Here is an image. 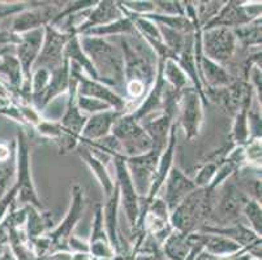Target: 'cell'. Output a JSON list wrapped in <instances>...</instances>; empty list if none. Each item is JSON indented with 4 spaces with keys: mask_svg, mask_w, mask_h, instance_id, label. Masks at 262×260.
I'll list each match as a JSON object with an SVG mask.
<instances>
[{
    "mask_svg": "<svg viewBox=\"0 0 262 260\" xmlns=\"http://www.w3.org/2000/svg\"><path fill=\"white\" fill-rule=\"evenodd\" d=\"M259 17H261V3L243 6L242 2H226L215 17L211 18L201 29V32L215 28H227L233 30L248 25Z\"/></svg>",
    "mask_w": 262,
    "mask_h": 260,
    "instance_id": "cell-8",
    "label": "cell"
},
{
    "mask_svg": "<svg viewBox=\"0 0 262 260\" xmlns=\"http://www.w3.org/2000/svg\"><path fill=\"white\" fill-rule=\"evenodd\" d=\"M201 50L205 57L226 68L236 54L237 39L231 29H209L201 32Z\"/></svg>",
    "mask_w": 262,
    "mask_h": 260,
    "instance_id": "cell-5",
    "label": "cell"
},
{
    "mask_svg": "<svg viewBox=\"0 0 262 260\" xmlns=\"http://www.w3.org/2000/svg\"><path fill=\"white\" fill-rule=\"evenodd\" d=\"M248 112L249 106H244L235 114L232 126V138L236 146H245L249 142V126H248Z\"/></svg>",
    "mask_w": 262,
    "mask_h": 260,
    "instance_id": "cell-30",
    "label": "cell"
},
{
    "mask_svg": "<svg viewBox=\"0 0 262 260\" xmlns=\"http://www.w3.org/2000/svg\"><path fill=\"white\" fill-rule=\"evenodd\" d=\"M124 113L116 112L114 109L99 112L88 117L82 133H81L80 142H97L102 138L111 134L113 126Z\"/></svg>",
    "mask_w": 262,
    "mask_h": 260,
    "instance_id": "cell-17",
    "label": "cell"
},
{
    "mask_svg": "<svg viewBox=\"0 0 262 260\" xmlns=\"http://www.w3.org/2000/svg\"><path fill=\"white\" fill-rule=\"evenodd\" d=\"M194 240L200 242V245L206 247L210 254L222 255V254H233L240 250V245L236 242L222 237L218 234H192Z\"/></svg>",
    "mask_w": 262,
    "mask_h": 260,
    "instance_id": "cell-24",
    "label": "cell"
},
{
    "mask_svg": "<svg viewBox=\"0 0 262 260\" xmlns=\"http://www.w3.org/2000/svg\"><path fill=\"white\" fill-rule=\"evenodd\" d=\"M136 33L135 25L132 20L128 16H123L119 20L114 21L107 25L98 26V28L90 29L88 32L81 35H88V37H99L104 38L107 35H132Z\"/></svg>",
    "mask_w": 262,
    "mask_h": 260,
    "instance_id": "cell-25",
    "label": "cell"
},
{
    "mask_svg": "<svg viewBox=\"0 0 262 260\" xmlns=\"http://www.w3.org/2000/svg\"><path fill=\"white\" fill-rule=\"evenodd\" d=\"M70 81H71V65L70 61L64 60L63 65L56 70L51 72V80L47 85L46 90L38 98H34L32 100V104L38 112H42L49 103L56 98L67 94L70 89Z\"/></svg>",
    "mask_w": 262,
    "mask_h": 260,
    "instance_id": "cell-16",
    "label": "cell"
},
{
    "mask_svg": "<svg viewBox=\"0 0 262 260\" xmlns=\"http://www.w3.org/2000/svg\"><path fill=\"white\" fill-rule=\"evenodd\" d=\"M30 7H32V2L30 3H0V20L12 14H18Z\"/></svg>",
    "mask_w": 262,
    "mask_h": 260,
    "instance_id": "cell-41",
    "label": "cell"
},
{
    "mask_svg": "<svg viewBox=\"0 0 262 260\" xmlns=\"http://www.w3.org/2000/svg\"><path fill=\"white\" fill-rule=\"evenodd\" d=\"M162 75H163V78L167 82V85L176 92H182L183 90L187 89L188 83L190 82L188 76L185 75V72L178 64V61L172 60V59L163 60Z\"/></svg>",
    "mask_w": 262,
    "mask_h": 260,
    "instance_id": "cell-26",
    "label": "cell"
},
{
    "mask_svg": "<svg viewBox=\"0 0 262 260\" xmlns=\"http://www.w3.org/2000/svg\"><path fill=\"white\" fill-rule=\"evenodd\" d=\"M85 208V195L84 190L80 185H75L72 187V197H71V206L66 218L61 221L60 225L49 233L47 238L51 241V243H60L67 241L72 234V230L75 229L76 224L80 221L82 212Z\"/></svg>",
    "mask_w": 262,
    "mask_h": 260,
    "instance_id": "cell-14",
    "label": "cell"
},
{
    "mask_svg": "<svg viewBox=\"0 0 262 260\" xmlns=\"http://www.w3.org/2000/svg\"><path fill=\"white\" fill-rule=\"evenodd\" d=\"M248 126H249V138L261 139V114L257 112H248Z\"/></svg>",
    "mask_w": 262,
    "mask_h": 260,
    "instance_id": "cell-42",
    "label": "cell"
},
{
    "mask_svg": "<svg viewBox=\"0 0 262 260\" xmlns=\"http://www.w3.org/2000/svg\"><path fill=\"white\" fill-rule=\"evenodd\" d=\"M156 13L167 16H185L184 2H154Z\"/></svg>",
    "mask_w": 262,
    "mask_h": 260,
    "instance_id": "cell-39",
    "label": "cell"
},
{
    "mask_svg": "<svg viewBox=\"0 0 262 260\" xmlns=\"http://www.w3.org/2000/svg\"><path fill=\"white\" fill-rule=\"evenodd\" d=\"M194 3V9H196L197 21H199L200 28H204L211 18L216 16L221 8L225 6L226 2H193Z\"/></svg>",
    "mask_w": 262,
    "mask_h": 260,
    "instance_id": "cell-31",
    "label": "cell"
},
{
    "mask_svg": "<svg viewBox=\"0 0 262 260\" xmlns=\"http://www.w3.org/2000/svg\"><path fill=\"white\" fill-rule=\"evenodd\" d=\"M243 214H244V216L247 218L252 230H253L257 235L261 237V203L249 198V199L247 200V203L244 204V207H243Z\"/></svg>",
    "mask_w": 262,
    "mask_h": 260,
    "instance_id": "cell-32",
    "label": "cell"
},
{
    "mask_svg": "<svg viewBox=\"0 0 262 260\" xmlns=\"http://www.w3.org/2000/svg\"><path fill=\"white\" fill-rule=\"evenodd\" d=\"M37 132L39 133L42 137L50 138V139H54L58 142L61 137V128L60 124L55 123V121H49V120H40V123L35 126Z\"/></svg>",
    "mask_w": 262,
    "mask_h": 260,
    "instance_id": "cell-40",
    "label": "cell"
},
{
    "mask_svg": "<svg viewBox=\"0 0 262 260\" xmlns=\"http://www.w3.org/2000/svg\"><path fill=\"white\" fill-rule=\"evenodd\" d=\"M113 160L116 171V178H118L116 183L119 187L120 204L125 211V216H127L130 228L135 230L140 219V197L136 193L135 186L130 180L127 163H125V156L114 155Z\"/></svg>",
    "mask_w": 262,
    "mask_h": 260,
    "instance_id": "cell-11",
    "label": "cell"
},
{
    "mask_svg": "<svg viewBox=\"0 0 262 260\" xmlns=\"http://www.w3.org/2000/svg\"><path fill=\"white\" fill-rule=\"evenodd\" d=\"M64 57L67 60H70V63L77 65L81 70L84 72L85 76H88V77L94 81H99V77L97 75V72H95L94 66H93L92 61L89 60V57L85 55V52L81 49L77 34H73L71 39L67 42L66 49H64Z\"/></svg>",
    "mask_w": 262,
    "mask_h": 260,
    "instance_id": "cell-22",
    "label": "cell"
},
{
    "mask_svg": "<svg viewBox=\"0 0 262 260\" xmlns=\"http://www.w3.org/2000/svg\"><path fill=\"white\" fill-rule=\"evenodd\" d=\"M233 34L237 43L243 47H259L261 46V17L252 21L242 28L233 29Z\"/></svg>",
    "mask_w": 262,
    "mask_h": 260,
    "instance_id": "cell-29",
    "label": "cell"
},
{
    "mask_svg": "<svg viewBox=\"0 0 262 260\" xmlns=\"http://www.w3.org/2000/svg\"><path fill=\"white\" fill-rule=\"evenodd\" d=\"M121 7H123L125 11L130 12L133 14H137V16H145V14L156 13V4L154 2H149V0H137V2H119Z\"/></svg>",
    "mask_w": 262,
    "mask_h": 260,
    "instance_id": "cell-36",
    "label": "cell"
},
{
    "mask_svg": "<svg viewBox=\"0 0 262 260\" xmlns=\"http://www.w3.org/2000/svg\"><path fill=\"white\" fill-rule=\"evenodd\" d=\"M201 232L208 234H218L236 242L237 245H251L252 242H259V235H257L252 229L247 228L244 224H235L232 228H213V226H202Z\"/></svg>",
    "mask_w": 262,
    "mask_h": 260,
    "instance_id": "cell-23",
    "label": "cell"
},
{
    "mask_svg": "<svg viewBox=\"0 0 262 260\" xmlns=\"http://www.w3.org/2000/svg\"><path fill=\"white\" fill-rule=\"evenodd\" d=\"M0 260H13V259H12V256H11V254H9V252H6V254H4V256L2 257Z\"/></svg>",
    "mask_w": 262,
    "mask_h": 260,
    "instance_id": "cell-45",
    "label": "cell"
},
{
    "mask_svg": "<svg viewBox=\"0 0 262 260\" xmlns=\"http://www.w3.org/2000/svg\"><path fill=\"white\" fill-rule=\"evenodd\" d=\"M35 4L37 6H34V2H32L30 8L16 14L9 32L20 35L50 25L66 3L64 2L63 3L60 2H35Z\"/></svg>",
    "mask_w": 262,
    "mask_h": 260,
    "instance_id": "cell-6",
    "label": "cell"
},
{
    "mask_svg": "<svg viewBox=\"0 0 262 260\" xmlns=\"http://www.w3.org/2000/svg\"><path fill=\"white\" fill-rule=\"evenodd\" d=\"M164 197L162 199L167 206L168 211L171 212L182 203L183 200L188 197L192 192L197 189L193 180L188 178L182 171L176 167H172L168 173L167 178L163 183Z\"/></svg>",
    "mask_w": 262,
    "mask_h": 260,
    "instance_id": "cell-15",
    "label": "cell"
},
{
    "mask_svg": "<svg viewBox=\"0 0 262 260\" xmlns=\"http://www.w3.org/2000/svg\"><path fill=\"white\" fill-rule=\"evenodd\" d=\"M192 247V242L189 240V234H183L180 232H173L166 238L164 249L168 257L172 260H183L185 255L189 252Z\"/></svg>",
    "mask_w": 262,
    "mask_h": 260,
    "instance_id": "cell-28",
    "label": "cell"
},
{
    "mask_svg": "<svg viewBox=\"0 0 262 260\" xmlns=\"http://www.w3.org/2000/svg\"><path fill=\"white\" fill-rule=\"evenodd\" d=\"M43 29V43H42V49H40L37 60L33 65V70L42 68L47 69L49 72H54L63 65L66 60L64 49H66L67 42L75 33H63L52 25H46Z\"/></svg>",
    "mask_w": 262,
    "mask_h": 260,
    "instance_id": "cell-7",
    "label": "cell"
},
{
    "mask_svg": "<svg viewBox=\"0 0 262 260\" xmlns=\"http://www.w3.org/2000/svg\"><path fill=\"white\" fill-rule=\"evenodd\" d=\"M16 173V161L12 156L9 160L0 161V198H3L9 186V181Z\"/></svg>",
    "mask_w": 262,
    "mask_h": 260,
    "instance_id": "cell-35",
    "label": "cell"
},
{
    "mask_svg": "<svg viewBox=\"0 0 262 260\" xmlns=\"http://www.w3.org/2000/svg\"><path fill=\"white\" fill-rule=\"evenodd\" d=\"M111 134L120 142L125 157L141 156L151 150V138L139 121L123 114L113 126Z\"/></svg>",
    "mask_w": 262,
    "mask_h": 260,
    "instance_id": "cell-3",
    "label": "cell"
},
{
    "mask_svg": "<svg viewBox=\"0 0 262 260\" xmlns=\"http://www.w3.org/2000/svg\"><path fill=\"white\" fill-rule=\"evenodd\" d=\"M124 14L119 8L118 2H98L93 8L89 9L86 17L80 26L76 29V34L81 35L90 29L107 25L123 17Z\"/></svg>",
    "mask_w": 262,
    "mask_h": 260,
    "instance_id": "cell-18",
    "label": "cell"
},
{
    "mask_svg": "<svg viewBox=\"0 0 262 260\" xmlns=\"http://www.w3.org/2000/svg\"><path fill=\"white\" fill-rule=\"evenodd\" d=\"M89 250L94 256L99 257H110L113 255V247L110 245L108 237L104 230L103 225V212L102 206H97L94 212V219H93V229L92 238H90Z\"/></svg>",
    "mask_w": 262,
    "mask_h": 260,
    "instance_id": "cell-20",
    "label": "cell"
},
{
    "mask_svg": "<svg viewBox=\"0 0 262 260\" xmlns=\"http://www.w3.org/2000/svg\"><path fill=\"white\" fill-rule=\"evenodd\" d=\"M17 159H16V189H17L18 203L25 206H33L39 211H43V204L40 203L35 192L34 183L32 178V171H30V155H29V143L28 138L23 132L18 133L17 140Z\"/></svg>",
    "mask_w": 262,
    "mask_h": 260,
    "instance_id": "cell-4",
    "label": "cell"
},
{
    "mask_svg": "<svg viewBox=\"0 0 262 260\" xmlns=\"http://www.w3.org/2000/svg\"><path fill=\"white\" fill-rule=\"evenodd\" d=\"M26 229L28 238L34 241L52 225V220L49 214H40L39 209L33 206H26Z\"/></svg>",
    "mask_w": 262,
    "mask_h": 260,
    "instance_id": "cell-27",
    "label": "cell"
},
{
    "mask_svg": "<svg viewBox=\"0 0 262 260\" xmlns=\"http://www.w3.org/2000/svg\"><path fill=\"white\" fill-rule=\"evenodd\" d=\"M20 42V35L12 32H0V44H17Z\"/></svg>",
    "mask_w": 262,
    "mask_h": 260,
    "instance_id": "cell-43",
    "label": "cell"
},
{
    "mask_svg": "<svg viewBox=\"0 0 262 260\" xmlns=\"http://www.w3.org/2000/svg\"><path fill=\"white\" fill-rule=\"evenodd\" d=\"M248 199L249 198L240 187L230 183L226 187L216 208H213L209 218H211V220L216 224H232L239 219L240 212H243V207Z\"/></svg>",
    "mask_w": 262,
    "mask_h": 260,
    "instance_id": "cell-13",
    "label": "cell"
},
{
    "mask_svg": "<svg viewBox=\"0 0 262 260\" xmlns=\"http://www.w3.org/2000/svg\"><path fill=\"white\" fill-rule=\"evenodd\" d=\"M244 154L247 164L261 168V139H249L244 146Z\"/></svg>",
    "mask_w": 262,
    "mask_h": 260,
    "instance_id": "cell-38",
    "label": "cell"
},
{
    "mask_svg": "<svg viewBox=\"0 0 262 260\" xmlns=\"http://www.w3.org/2000/svg\"><path fill=\"white\" fill-rule=\"evenodd\" d=\"M70 65L71 75L77 80V95L98 99L108 104L114 111L127 114V100L124 99L121 95L114 91L110 86L104 85V83L99 82V81L92 80L88 76H85L84 72L81 70L75 64L70 63Z\"/></svg>",
    "mask_w": 262,
    "mask_h": 260,
    "instance_id": "cell-10",
    "label": "cell"
},
{
    "mask_svg": "<svg viewBox=\"0 0 262 260\" xmlns=\"http://www.w3.org/2000/svg\"><path fill=\"white\" fill-rule=\"evenodd\" d=\"M76 104H77L78 109L82 114L85 116H92V114L99 113V112L108 111V109H113L104 102H101L98 99H94V98L89 97H82V95H77L76 98Z\"/></svg>",
    "mask_w": 262,
    "mask_h": 260,
    "instance_id": "cell-33",
    "label": "cell"
},
{
    "mask_svg": "<svg viewBox=\"0 0 262 260\" xmlns=\"http://www.w3.org/2000/svg\"><path fill=\"white\" fill-rule=\"evenodd\" d=\"M218 167L219 166L216 163H206L200 169L196 177L193 178V182L197 189H205L210 185L216 171H218Z\"/></svg>",
    "mask_w": 262,
    "mask_h": 260,
    "instance_id": "cell-37",
    "label": "cell"
},
{
    "mask_svg": "<svg viewBox=\"0 0 262 260\" xmlns=\"http://www.w3.org/2000/svg\"><path fill=\"white\" fill-rule=\"evenodd\" d=\"M15 155V152L11 151L8 145L0 143V161H7L9 160L12 156Z\"/></svg>",
    "mask_w": 262,
    "mask_h": 260,
    "instance_id": "cell-44",
    "label": "cell"
},
{
    "mask_svg": "<svg viewBox=\"0 0 262 260\" xmlns=\"http://www.w3.org/2000/svg\"><path fill=\"white\" fill-rule=\"evenodd\" d=\"M51 80V72L47 69H34L32 72V80H30V89H32V100L39 97L46 90Z\"/></svg>",
    "mask_w": 262,
    "mask_h": 260,
    "instance_id": "cell-34",
    "label": "cell"
},
{
    "mask_svg": "<svg viewBox=\"0 0 262 260\" xmlns=\"http://www.w3.org/2000/svg\"><path fill=\"white\" fill-rule=\"evenodd\" d=\"M78 40L82 51L92 61L99 81L111 89L124 92V59L121 50L106 38L78 35Z\"/></svg>",
    "mask_w": 262,
    "mask_h": 260,
    "instance_id": "cell-1",
    "label": "cell"
},
{
    "mask_svg": "<svg viewBox=\"0 0 262 260\" xmlns=\"http://www.w3.org/2000/svg\"><path fill=\"white\" fill-rule=\"evenodd\" d=\"M214 192L196 189L170 214V224L176 232L189 234L199 221L208 219L213 211Z\"/></svg>",
    "mask_w": 262,
    "mask_h": 260,
    "instance_id": "cell-2",
    "label": "cell"
},
{
    "mask_svg": "<svg viewBox=\"0 0 262 260\" xmlns=\"http://www.w3.org/2000/svg\"><path fill=\"white\" fill-rule=\"evenodd\" d=\"M204 102L193 87H187L179 94L178 114L179 125L184 129L188 140L200 134L204 123Z\"/></svg>",
    "mask_w": 262,
    "mask_h": 260,
    "instance_id": "cell-9",
    "label": "cell"
},
{
    "mask_svg": "<svg viewBox=\"0 0 262 260\" xmlns=\"http://www.w3.org/2000/svg\"><path fill=\"white\" fill-rule=\"evenodd\" d=\"M45 38V29H37L20 34V42L16 44V57L23 70L24 82L30 83L33 65L39 55Z\"/></svg>",
    "mask_w": 262,
    "mask_h": 260,
    "instance_id": "cell-12",
    "label": "cell"
},
{
    "mask_svg": "<svg viewBox=\"0 0 262 260\" xmlns=\"http://www.w3.org/2000/svg\"><path fill=\"white\" fill-rule=\"evenodd\" d=\"M106 203L104 207H102V212H103V225L104 230L108 237L110 245L114 249H118V211L119 206H120V197H119V187L118 183L115 182V187H114L113 194L106 198Z\"/></svg>",
    "mask_w": 262,
    "mask_h": 260,
    "instance_id": "cell-21",
    "label": "cell"
},
{
    "mask_svg": "<svg viewBox=\"0 0 262 260\" xmlns=\"http://www.w3.org/2000/svg\"><path fill=\"white\" fill-rule=\"evenodd\" d=\"M76 149H77V152L78 155H80L81 159L86 163V166L89 167L90 171L94 173L95 178L98 180L99 185L102 186L106 198H108L110 195L113 194L114 187H115V182H114L111 176H110L108 171H107V164L103 163L102 160H99L97 156H94L93 152L90 151V149L85 145V143L80 142Z\"/></svg>",
    "mask_w": 262,
    "mask_h": 260,
    "instance_id": "cell-19",
    "label": "cell"
}]
</instances>
